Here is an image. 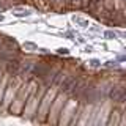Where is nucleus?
<instances>
[{"label":"nucleus","mask_w":126,"mask_h":126,"mask_svg":"<svg viewBox=\"0 0 126 126\" xmlns=\"http://www.w3.org/2000/svg\"><path fill=\"white\" fill-rule=\"evenodd\" d=\"M22 47L25 50H29V52H35V50H44V49H41L36 43H33V41H24L22 43Z\"/></svg>","instance_id":"5"},{"label":"nucleus","mask_w":126,"mask_h":126,"mask_svg":"<svg viewBox=\"0 0 126 126\" xmlns=\"http://www.w3.org/2000/svg\"><path fill=\"white\" fill-rule=\"evenodd\" d=\"M101 60H98V58H90L88 60V66L90 68H101Z\"/></svg>","instance_id":"7"},{"label":"nucleus","mask_w":126,"mask_h":126,"mask_svg":"<svg viewBox=\"0 0 126 126\" xmlns=\"http://www.w3.org/2000/svg\"><path fill=\"white\" fill-rule=\"evenodd\" d=\"M102 35H104L106 39H115L118 36V33H117V32H113V30H106Z\"/></svg>","instance_id":"6"},{"label":"nucleus","mask_w":126,"mask_h":126,"mask_svg":"<svg viewBox=\"0 0 126 126\" xmlns=\"http://www.w3.org/2000/svg\"><path fill=\"white\" fill-rule=\"evenodd\" d=\"M57 54H60V55H69V49H68V47H57Z\"/></svg>","instance_id":"8"},{"label":"nucleus","mask_w":126,"mask_h":126,"mask_svg":"<svg viewBox=\"0 0 126 126\" xmlns=\"http://www.w3.org/2000/svg\"><path fill=\"white\" fill-rule=\"evenodd\" d=\"M11 14H13L14 17L24 19V17H30V16L33 14V10L29 8V6H14L13 10H11Z\"/></svg>","instance_id":"2"},{"label":"nucleus","mask_w":126,"mask_h":126,"mask_svg":"<svg viewBox=\"0 0 126 126\" xmlns=\"http://www.w3.org/2000/svg\"><path fill=\"white\" fill-rule=\"evenodd\" d=\"M77 84V77L76 76H65L60 82V93H65V94H69L73 87Z\"/></svg>","instance_id":"1"},{"label":"nucleus","mask_w":126,"mask_h":126,"mask_svg":"<svg viewBox=\"0 0 126 126\" xmlns=\"http://www.w3.org/2000/svg\"><path fill=\"white\" fill-rule=\"evenodd\" d=\"M11 77H13V76L6 74V76H3L2 79H0V109H2V104H3V96H5L6 87H8V84H10Z\"/></svg>","instance_id":"3"},{"label":"nucleus","mask_w":126,"mask_h":126,"mask_svg":"<svg viewBox=\"0 0 126 126\" xmlns=\"http://www.w3.org/2000/svg\"><path fill=\"white\" fill-rule=\"evenodd\" d=\"M3 21H5V16H3V14H0V22H3Z\"/></svg>","instance_id":"10"},{"label":"nucleus","mask_w":126,"mask_h":126,"mask_svg":"<svg viewBox=\"0 0 126 126\" xmlns=\"http://www.w3.org/2000/svg\"><path fill=\"white\" fill-rule=\"evenodd\" d=\"M71 21L79 27H84V29H88L90 27V21L87 17H84V16H80V14H73L71 16Z\"/></svg>","instance_id":"4"},{"label":"nucleus","mask_w":126,"mask_h":126,"mask_svg":"<svg viewBox=\"0 0 126 126\" xmlns=\"http://www.w3.org/2000/svg\"><path fill=\"white\" fill-rule=\"evenodd\" d=\"M85 52H93V46H85Z\"/></svg>","instance_id":"9"}]
</instances>
